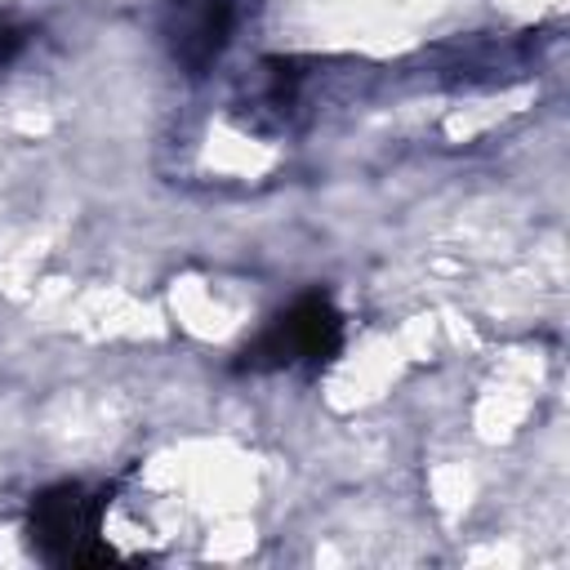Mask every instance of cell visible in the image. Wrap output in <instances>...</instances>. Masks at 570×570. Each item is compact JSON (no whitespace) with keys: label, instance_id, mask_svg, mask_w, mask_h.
Returning a JSON list of instances; mask_svg holds the SVG:
<instances>
[{"label":"cell","instance_id":"1","mask_svg":"<svg viewBox=\"0 0 570 570\" xmlns=\"http://www.w3.org/2000/svg\"><path fill=\"white\" fill-rule=\"evenodd\" d=\"M343 343V321L325 294L294 298L281 316L267 321V330L245 347L240 370H298V365H325Z\"/></svg>","mask_w":570,"mask_h":570},{"label":"cell","instance_id":"2","mask_svg":"<svg viewBox=\"0 0 570 570\" xmlns=\"http://www.w3.org/2000/svg\"><path fill=\"white\" fill-rule=\"evenodd\" d=\"M31 539L49 561H107V494L62 485L36 499Z\"/></svg>","mask_w":570,"mask_h":570},{"label":"cell","instance_id":"3","mask_svg":"<svg viewBox=\"0 0 570 570\" xmlns=\"http://www.w3.org/2000/svg\"><path fill=\"white\" fill-rule=\"evenodd\" d=\"M245 18V0H169L165 9V45L187 76H205Z\"/></svg>","mask_w":570,"mask_h":570},{"label":"cell","instance_id":"4","mask_svg":"<svg viewBox=\"0 0 570 570\" xmlns=\"http://www.w3.org/2000/svg\"><path fill=\"white\" fill-rule=\"evenodd\" d=\"M27 45H31V27H22L13 13H0V71L13 67Z\"/></svg>","mask_w":570,"mask_h":570}]
</instances>
